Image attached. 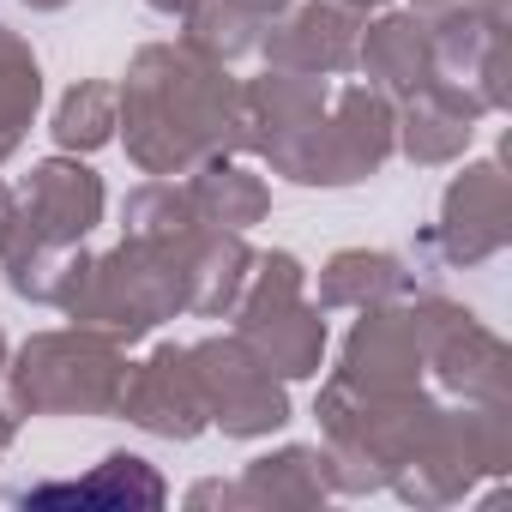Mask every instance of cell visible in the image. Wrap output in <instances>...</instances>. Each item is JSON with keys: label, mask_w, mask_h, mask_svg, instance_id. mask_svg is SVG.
<instances>
[{"label": "cell", "mask_w": 512, "mask_h": 512, "mask_svg": "<svg viewBox=\"0 0 512 512\" xmlns=\"http://www.w3.org/2000/svg\"><path fill=\"white\" fill-rule=\"evenodd\" d=\"M115 133L139 175L169 181L211 157L247 151L241 85L223 61H205L187 43H145L115 85Z\"/></svg>", "instance_id": "obj_1"}, {"label": "cell", "mask_w": 512, "mask_h": 512, "mask_svg": "<svg viewBox=\"0 0 512 512\" xmlns=\"http://www.w3.org/2000/svg\"><path fill=\"white\" fill-rule=\"evenodd\" d=\"M205 223L181 229V235H121V247L109 253H85L67 296H61V314L73 326H91V332H109L121 344L145 338L151 326L187 314V266H193V241H199Z\"/></svg>", "instance_id": "obj_2"}, {"label": "cell", "mask_w": 512, "mask_h": 512, "mask_svg": "<svg viewBox=\"0 0 512 512\" xmlns=\"http://www.w3.org/2000/svg\"><path fill=\"white\" fill-rule=\"evenodd\" d=\"M127 386V344L91 326L37 332L7 362L13 416H109Z\"/></svg>", "instance_id": "obj_3"}, {"label": "cell", "mask_w": 512, "mask_h": 512, "mask_svg": "<svg viewBox=\"0 0 512 512\" xmlns=\"http://www.w3.org/2000/svg\"><path fill=\"white\" fill-rule=\"evenodd\" d=\"M235 338L278 380H308L326 362V308L308 302V272L296 253H253V272L235 296Z\"/></svg>", "instance_id": "obj_4"}, {"label": "cell", "mask_w": 512, "mask_h": 512, "mask_svg": "<svg viewBox=\"0 0 512 512\" xmlns=\"http://www.w3.org/2000/svg\"><path fill=\"white\" fill-rule=\"evenodd\" d=\"M416 338H422V368H434V380L482 410H512V350L506 338H494L470 308L446 302V296H416L410 302Z\"/></svg>", "instance_id": "obj_5"}, {"label": "cell", "mask_w": 512, "mask_h": 512, "mask_svg": "<svg viewBox=\"0 0 512 512\" xmlns=\"http://www.w3.org/2000/svg\"><path fill=\"white\" fill-rule=\"evenodd\" d=\"M187 356H193V374H199V392H205V416L229 440H260V434L290 422L284 380L235 332L229 338H199V344H187Z\"/></svg>", "instance_id": "obj_6"}, {"label": "cell", "mask_w": 512, "mask_h": 512, "mask_svg": "<svg viewBox=\"0 0 512 512\" xmlns=\"http://www.w3.org/2000/svg\"><path fill=\"white\" fill-rule=\"evenodd\" d=\"M428 241L452 266H482L512 241V199H506L500 163H464V175H452V187L440 199V223Z\"/></svg>", "instance_id": "obj_7"}, {"label": "cell", "mask_w": 512, "mask_h": 512, "mask_svg": "<svg viewBox=\"0 0 512 512\" xmlns=\"http://www.w3.org/2000/svg\"><path fill=\"white\" fill-rule=\"evenodd\" d=\"M133 428L163 434V440H193L199 428H211L205 416V392L193 374V356L181 344H157L145 362H127V386L115 404Z\"/></svg>", "instance_id": "obj_8"}, {"label": "cell", "mask_w": 512, "mask_h": 512, "mask_svg": "<svg viewBox=\"0 0 512 512\" xmlns=\"http://www.w3.org/2000/svg\"><path fill=\"white\" fill-rule=\"evenodd\" d=\"M356 37H362V13L338 7V0H302V7H284L278 19H266L260 55L266 67H284V73L338 79L356 67Z\"/></svg>", "instance_id": "obj_9"}, {"label": "cell", "mask_w": 512, "mask_h": 512, "mask_svg": "<svg viewBox=\"0 0 512 512\" xmlns=\"http://www.w3.org/2000/svg\"><path fill=\"white\" fill-rule=\"evenodd\" d=\"M103 175L91 163H79L73 151L67 157H43L25 187H19V223L43 241H61V247H79L97 223H103Z\"/></svg>", "instance_id": "obj_10"}, {"label": "cell", "mask_w": 512, "mask_h": 512, "mask_svg": "<svg viewBox=\"0 0 512 512\" xmlns=\"http://www.w3.org/2000/svg\"><path fill=\"white\" fill-rule=\"evenodd\" d=\"M482 97L458 79H428L422 91H410L398 103V127H392V151H404L410 163L422 169H440V163H458L476 139V121H482Z\"/></svg>", "instance_id": "obj_11"}, {"label": "cell", "mask_w": 512, "mask_h": 512, "mask_svg": "<svg viewBox=\"0 0 512 512\" xmlns=\"http://www.w3.org/2000/svg\"><path fill=\"white\" fill-rule=\"evenodd\" d=\"M338 374L350 386H422V338H416V320H410V296L404 302H380V308H362V320L350 326L344 338V362Z\"/></svg>", "instance_id": "obj_12"}, {"label": "cell", "mask_w": 512, "mask_h": 512, "mask_svg": "<svg viewBox=\"0 0 512 512\" xmlns=\"http://www.w3.org/2000/svg\"><path fill=\"white\" fill-rule=\"evenodd\" d=\"M392 127H398V109H392V97H380L374 85H344V91H332V109H326L332 187H356V181L380 175L386 157H392Z\"/></svg>", "instance_id": "obj_13"}, {"label": "cell", "mask_w": 512, "mask_h": 512, "mask_svg": "<svg viewBox=\"0 0 512 512\" xmlns=\"http://www.w3.org/2000/svg\"><path fill=\"white\" fill-rule=\"evenodd\" d=\"M356 67L380 97H410L434 79V49H428V25L416 13H380L374 25L362 19L356 37Z\"/></svg>", "instance_id": "obj_14"}, {"label": "cell", "mask_w": 512, "mask_h": 512, "mask_svg": "<svg viewBox=\"0 0 512 512\" xmlns=\"http://www.w3.org/2000/svg\"><path fill=\"white\" fill-rule=\"evenodd\" d=\"M181 193H187V205L205 229H235V235L266 223V211H272V187L253 169H241L235 157H211V163L187 169Z\"/></svg>", "instance_id": "obj_15"}, {"label": "cell", "mask_w": 512, "mask_h": 512, "mask_svg": "<svg viewBox=\"0 0 512 512\" xmlns=\"http://www.w3.org/2000/svg\"><path fill=\"white\" fill-rule=\"evenodd\" d=\"M416 296V278L398 253L380 247H344L320 266V308H380V302H404Z\"/></svg>", "instance_id": "obj_16"}, {"label": "cell", "mask_w": 512, "mask_h": 512, "mask_svg": "<svg viewBox=\"0 0 512 512\" xmlns=\"http://www.w3.org/2000/svg\"><path fill=\"white\" fill-rule=\"evenodd\" d=\"M247 272H253V247L235 229H199L193 266H187V314H205V320L229 314Z\"/></svg>", "instance_id": "obj_17"}, {"label": "cell", "mask_w": 512, "mask_h": 512, "mask_svg": "<svg viewBox=\"0 0 512 512\" xmlns=\"http://www.w3.org/2000/svg\"><path fill=\"white\" fill-rule=\"evenodd\" d=\"M235 488H241V506H320L332 494L320 470V446H284L253 458Z\"/></svg>", "instance_id": "obj_18"}, {"label": "cell", "mask_w": 512, "mask_h": 512, "mask_svg": "<svg viewBox=\"0 0 512 512\" xmlns=\"http://www.w3.org/2000/svg\"><path fill=\"white\" fill-rule=\"evenodd\" d=\"M49 500H79V506H157L163 500V476L133 458V452H109L97 476L85 482H49V488H31L25 506H49Z\"/></svg>", "instance_id": "obj_19"}, {"label": "cell", "mask_w": 512, "mask_h": 512, "mask_svg": "<svg viewBox=\"0 0 512 512\" xmlns=\"http://www.w3.org/2000/svg\"><path fill=\"white\" fill-rule=\"evenodd\" d=\"M37 103H43V67L19 31L0 25V163L19 151L25 127L37 121Z\"/></svg>", "instance_id": "obj_20"}, {"label": "cell", "mask_w": 512, "mask_h": 512, "mask_svg": "<svg viewBox=\"0 0 512 512\" xmlns=\"http://www.w3.org/2000/svg\"><path fill=\"white\" fill-rule=\"evenodd\" d=\"M260 31L266 19L247 13L241 0H193V7L181 13V43L199 49L205 61H241L247 49H260Z\"/></svg>", "instance_id": "obj_21"}, {"label": "cell", "mask_w": 512, "mask_h": 512, "mask_svg": "<svg viewBox=\"0 0 512 512\" xmlns=\"http://www.w3.org/2000/svg\"><path fill=\"white\" fill-rule=\"evenodd\" d=\"M49 133H55V145L73 151V157H79V151H103V145L115 139V85H103V79L73 85V91L55 103Z\"/></svg>", "instance_id": "obj_22"}, {"label": "cell", "mask_w": 512, "mask_h": 512, "mask_svg": "<svg viewBox=\"0 0 512 512\" xmlns=\"http://www.w3.org/2000/svg\"><path fill=\"white\" fill-rule=\"evenodd\" d=\"M13 229H19V193L0 181V247H7V235H13Z\"/></svg>", "instance_id": "obj_23"}, {"label": "cell", "mask_w": 512, "mask_h": 512, "mask_svg": "<svg viewBox=\"0 0 512 512\" xmlns=\"http://www.w3.org/2000/svg\"><path fill=\"white\" fill-rule=\"evenodd\" d=\"M452 7H464V0H410V13L428 25V19H440V13H452Z\"/></svg>", "instance_id": "obj_24"}, {"label": "cell", "mask_w": 512, "mask_h": 512, "mask_svg": "<svg viewBox=\"0 0 512 512\" xmlns=\"http://www.w3.org/2000/svg\"><path fill=\"white\" fill-rule=\"evenodd\" d=\"M241 7H247V13H260V19H278L284 7H296V0H241Z\"/></svg>", "instance_id": "obj_25"}, {"label": "cell", "mask_w": 512, "mask_h": 512, "mask_svg": "<svg viewBox=\"0 0 512 512\" xmlns=\"http://www.w3.org/2000/svg\"><path fill=\"white\" fill-rule=\"evenodd\" d=\"M145 7H151V13H163V19H181L193 0H145Z\"/></svg>", "instance_id": "obj_26"}, {"label": "cell", "mask_w": 512, "mask_h": 512, "mask_svg": "<svg viewBox=\"0 0 512 512\" xmlns=\"http://www.w3.org/2000/svg\"><path fill=\"white\" fill-rule=\"evenodd\" d=\"M338 7H350V13H362V19H368V13H386L392 0H338Z\"/></svg>", "instance_id": "obj_27"}, {"label": "cell", "mask_w": 512, "mask_h": 512, "mask_svg": "<svg viewBox=\"0 0 512 512\" xmlns=\"http://www.w3.org/2000/svg\"><path fill=\"white\" fill-rule=\"evenodd\" d=\"M31 13H61V7H73V0H25Z\"/></svg>", "instance_id": "obj_28"}, {"label": "cell", "mask_w": 512, "mask_h": 512, "mask_svg": "<svg viewBox=\"0 0 512 512\" xmlns=\"http://www.w3.org/2000/svg\"><path fill=\"white\" fill-rule=\"evenodd\" d=\"M0 374H7V332H0Z\"/></svg>", "instance_id": "obj_29"}]
</instances>
